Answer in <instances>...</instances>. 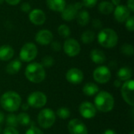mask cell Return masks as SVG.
Wrapping results in <instances>:
<instances>
[{
    "mask_svg": "<svg viewBox=\"0 0 134 134\" xmlns=\"http://www.w3.org/2000/svg\"><path fill=\"white\" fill-rule=\"evenodd\" d=\"M21 97L15 91H7L4 93L0 98V104L2 108L10 113L16 111L21 105Z\"/></svg>",
    "mask_w": 134,
    "mask_h": 134,
    "instance_id": "1",
    "label": "cell"
},
{
    "mask_svg": "<svg viewBox=\"0 0 134 134\" xmlns=\"http://www.w3.org/2000/svg\"><path fill=\"white\" fill-rule=\"evenodd\" d=\"M95 96L93 104L97 110L104 113L112 111L115 107V99L110 93L103 90L98 92Z\"/></svg>",
    "mask_w": 134,
    "mask_h": 134,
    "instance_id": "2",
    "label": "cell"
},
{
    "mask_svg": "<svg viewBox=\"0 0 134 134\" xmlns=\"http://www.w3.org/2000/svg\"><path fill=\"white\" fill-rule=\"evenodd\" d=\"M24 75L26 79L32 83H40L46 78L45 68L38 62H32L27 65Z\"/></svg>",
    "mask_w": 134,
    "mask_h": 134,
    "instance_id": "3",
    "label": "cell"
},
{
    "mask_svg": "<svg viewBox=\"0 0 134 134\" xmlns=\"http://www.w3.org/2000/svg\"><path fill=\"white\" fill-rule=\"evenodd\" d=\"M98 43L104 48L111 49L115 47L119 42L117 32L112 28H104L100 30L97 35Z\"/></svg>",
    "mask_w": 134,
    "mask_h": 134,
    "instance_id": "4",
    "label": "cell"
},
{
    "mask_svg": "<svg viewBox=\"0 0 134 134\" xmlns=\"http://www.w3.org/2000/svg\"><path fill=\"white\" fill-rule=\"evenodd\" d=\"M37 121L40 127L43 129H49L56 122V114L50 108H43L39 111Z\"/></svg>",
    "mask_w": 134,
    "mask_h": 134,
    "instance_id": "5",
    "label": "cell"
},
{
    "mask_svg": "<svg viewBox=\"0 0 134 134\" xmlns=\"http://www.w3.org/2000/svg\"><path fill=\"white\" fill-rule=\"evenodd\" d=\"M37 54L38 49L35 44L33 42H27L21 47L20 50V60L24 62H31L35 59Z\"/></svg>",
    "mask_w": 134,
    "mask_h": 134,
    "instance_id": "6",
    "label": "cell"
},
{
    "mask_svg": "<svg viewBox=\"0 0 134 134\" xmlns=\"http://www.w3.org/2000/svg\"><path fill=\"white\" fill-rule=\"evenodd\" d=\"M27 103L29 107L34 108H42L47 103V97L42 92L35 91L28 95Z\"/></svg>",
    "mask_w": 134,
    "mask_h": 134,
    "instance_id": "7",
    "label": "cell"
},
{
    "mask_svg": "<svg viewBox=\"0 0 134 134\" xmlns=\"http://www.w3.org/2000/svg\"><path fill=\"white\" fill-rule=\"evenodd\" d=\"M121 94L124 101L131 107L134 106V81L130 79L121 86Z\"/></svg>",
    "mask_w": 134,
    "mask_h": 134,
    "instance_id": "8",
    "label": "cell"
},
{
    "mask_svg": "<svg viewBox=\"0 0 134 134\" xmlns=\"http://www.w3.org/2000/svg\"><path fill=\"white\" fill-rule=\"evenodd\" d=\"M93 77L95 82H97V83L106 84L110 81L111 78V73L110 69L107 66L101 65L94 69Z\"/></svg>",
    "mask_w": 134,
    "mask_h": 134,
    "instance_id": "9",
    "label": "cell"
},
{
    "mask_svg": "<svg viewBox=\"0 0 134 134\" xmlns=\"http://www.w3.org/2000/svg\"><path fill=\"white\" fill-rule=\"evenodd\" d=\"M62 47L65 54L70 57H75L78 56L81 51V46L75 38H68L64 41Z\"/></svg>",
    "mask_w": 134,
    "mask_h": 134,
    "instance_id": "10",
    "label": "cell"
},
{
    "mask_svg": "<svg viewBox=\"0 0 134 134\" xmlns=\"http://www.w3.org/2000/svg\"><path fill=\"white\" fill-rule=\"evenodd\" d=\"M70 134H88V129L86 124L78 119H71L68 125Z\"/></svg>",
    "mask_w": 134,
    "mask_h": 134,
    "instance_id": "11",
    "label": "cell"
},
{
    "mask_svg": "<svg viewBox=\"0 0 134 134\" xmlns=\"http://www.w3.org/2000/svg\"><path fill=\"white\" fill-rule=\"evenodd\" d=\"M79 111L82 117L86 119H90L96 116L97 110L93 103L90 101H83L79 105Z\"/></svg>",
    "mask_w": 134,
    "mask_h": 134,
    "instance_id": "12",
    "label": "cell"
},
{
    "mask_svg": "<svg viewBox=\"0 0 134 134\" xmlns=\"http://www.w3.org/2000/svg\"><path fill=\"white\" fill-rule=\"evenodd\" d=\"M66 79L72 85H79L82 82L84 79V74L82 70L77 68H72L67 71Z\"/></svg>",
    "mask_w": 134,
    "mask_h": 134,
    "instance_id": "13",
    "label": "cell"
},
{
    "mask_svg": "<svg viewBox=\"0 0 134 134\" xmlns=\"http://www.w3.org/2000/svg\"><path fill=\"white\" fill-rule=\"evenodd\" d=\"M130 11L125 5L120 4L119 5L115 6L113 11L114 17L116 21L119 23H124L131 15Z\"/></svg>",
    "mask_w": 134,
    "mask_h": 134,
    "instance_id": "14",
    "label": "cell"
},
{
    "mask_svg": "<svg viewBox=\"0 0 134 134\" xmlns=\"http://www.w3.org/2000/svg\"><path fill=\"white\" fill-rule=\"evenodd\" d=\"M29 20L30 21L36 25V26H41L44 24V23L46 20V16L43 10L40 9H31L29 13Z\"/></svg>",
    "mask_w": 134,
    "mask_h": 134,
    "instance_id": "15",
    "label": "cell"
},
{
    "mask_svg": "<svg viewBox=\"0 0 134 134\" xmlns=\"http://www.w3.org/2000/svg\"><path fill=\"white\" fill-rule=\"evenodd\" d=\"M53 39V33L48 29H42L35 35V41L41 46L49 45Z\"/></svg>",
    "mask_w": 134,
    "mask_h": 134,
    "instance_id": "16",
    "label": "cell"
},
{
    "mask_svg": "<svg viewBox=\"0 0 134 134\" xmlns=\"http://www.w3.org/2000/svg\"><path fill=\"white\" fill-rule=\"evenodd\" d=\"M61 13V17L65 21H71L75 19L78 10L75 7L74 4H69L66 5L64 9L60 12Z\"/></svg>",
    "mask_w": 134,
    "mask_h": 134,
    "instance_id": "17",
    "label": "cell"
},
{
    "mask_svg": "<svg viewBox=\"0 0 134 134\" xmlns=\"http://www.w3.org/2000/svg\"><path fill=\"white\" fill-rule=\"evenodd\" d=\"M14 56V49L9 45H2L0 46V60L9 61Z\"/></svg>",
    "mask_w": 134,
    "mask_h": 134,
    "instance_id": "18",
    "label": "cell"
},
{
    "mask_svg": "<svg viewBox=\"0 0 134 134\" xmlns=\"http://www.w3.org/2000/svg\"><path fill=\"white\" fill-rule=\"evenodd\" d=\"M91 60L97 64H103L106 61V55L104 51L99 49H93L90 52Z\"/></svg>",
    "mask_w": 134,
    "mask_h": 134,
    "instance_id": "19",
    "label": "cell"
},
{
    "mask_svg": "<svg viewBox=\"0 0 134 134\" xmlns=\"http://www.w3.org/2000/svg\"><path fill=\"white\" fill-rule=\"evenodd\" d=\"M48 8L55 12H61L66 6L65 0H46V1Z\"/></svg>",
    "mask_w": 134,
    "mask_h": 134,
    "instance_id": "20",
    "label": "cell"
},
{
    "mask_svg": "<svg viewBox=\"0 0 134 134\" xmlns=\"http://www.w3.org/2000/svg\"><path fill=\"white\" fill-rule=\"evenodd\" d=\"M78 24L82 26V27H84V26H86L90 21V15L89 13V12L86 9H80L78 11L77 13V15H76V17H75Z\"/></svg>",
    "mask_w": 134,
    "mask_h": 134,
    "instance_id": "21",
    "label": "cell"
},
{
    "mask_svg": "<svg viewBox=\"0 0 134 134\" xmlns=\"http://www.w3.org/2000/svg\"><path fill=\"white\" fill-rule=\"evenodd\" d=\"M22 64L19 59H15L11 60L5 67V71L9 75H15L17 74L21 69Z\"/></svg>",
    "mask_w": 134,
    "mask_h": 134,
    "instance_id": "22",
    "label": "cell"
},
{
    "mask_svg": "<svg viewBox=\"0 0 134 134\" xmlns=\"http://www.w3.org/2000/svg\"><path fill=\"white\" fill-rule=\"evenodd\" d=\"M132 76H133V71L129 67H122L117 72L118 79H119L122 82H126L131 79Z\"/></svg>",
    "mask_w": 134,
    "mask_h": 134,
    "instance_id": "23",
    "label": "cell"
},
{
    "mask_svg": "<svg viewBox=\"0 0 134 134\" xmlns=\"http://www.w3.org/2000/svg\"><path fill=\"white\" fill-rule=\"evenodd\" d=\"M98 92H99V87L94 82H87L82 87V93L87 97L95 96Z\"/></svg>",
    "mask_w": 134,
    "mask_h": 134,
    "instance_id": "24",
    "label": "cell"
},
{
    "mask_svg": "<svg viewBox=\"0 0 134 134\" xmlns=\"http://www.w3.org/2000/svg\"><path fill=\"white\" fill-rule=\"evenodd\" d=\"M115 6L108 1H102L98 5V10L101 14L109 15L113 13Z\"/></svg>",
    "mask_w": 134,
    "mask_h": 134,
    "instance_id": "25",
    "label": "cell"
},
{
    "mask_svg": "<svg viewBox=\"0 0 134 134\" xmlns=\"http://www.w3.org/2000/svg\"><path fill=\"white\" fill-rule=\"evenodd\" d=\"M95 37H96V34L94 31L90 30H86L84 32H82L81 35V41L84 44H90L94 41Z\"/></svg>",
    "mask_w": 134,
    "mask_h": 134,
    "instance_id": "26",
    "label": "cell"
},
{
    "mask_svg": "<svg viewBox=\"0 0 134 134\" xmlns=\"http://www.w3.org/2000/svg\"><path fill=\"white\" fill-rule=\"evenodd\" d=\"M16 117H17L18 124H20V125L25 126L31 123V118H30L29 115L26 112H21L18 115H16Z\"/></svg>",
    "mask_w": 134,
    "mask_h": 134,
    "instance_id": "27",
    "label": "cell"
},
{
    "mask_svg": "<svg viewBox=\"0 0 134 134\" xmlns=\"http://www.w3.org/2000/svg\"><path fill=\"white\" fill-rule=\"evenodd\" d=\"M55 114H56V116L59 117L61 119H67L70 117L71 111L69 108L66 107H61L57 110V112Z\"/></svg>",
    "mask_w": 134,
    "mask_h": 134,
    "instance_id": "28",
    "label": "cell"
},
{
    "mask_svg": "<svg viewBox=\"0 0 134 134\" xmlns=\"http://www.w3.org/2000/svg\"><path fill=\"white\" fill-rule=\"evenodd\" d=\"M58 34L64 38H68L71 35V29L66 24H60L57 29Z\"/></svg>",
    "mask_w": 134,
    "mask_h": 134,
    "instance_id": "29",
    "label": "cell"
},
{
    "mask_svg": "<svg viewBox=\"0 0 134 134\" xmlns=\"http://www.w3.org/2000/svg\"><path fill=\"white\" fill-rule=\"evenodd\" d=\"M5 123L7 125V126H10V127H17L18 122H17V117L16 115L11 113L9 115H8L5 118Z\"/></svg>",
    "mask_w": 134,
    "mask_h": 134,
    "instance_id": "30",
    "label": "cell"
},
{
    "mask_svg": "<svg viewBox=\"0 0 134 134\" xmlns=\"http://www.w3.org/2000/svg\"><path fill=\"white\" fill-rule=\"evenodd\" d=\"M121 53L127 57H131L133 55L134 50L133 46L131 44H128V43H125L123 44L121 48H120Z\"/></svg>",
    "mask_w": 134,
    "mask_h": 134,
    "instance_id": "31",
    "label": "cell"
},
{
    "mask_svg": "<svg viewBox=\"0 0 134 134\" xmlns=\"http://www.w3.org/2000/svg\"><path fill=\"white\" fill-rule=\"evenodd\" d=\"M54 58L49 55L45 56L42 60V63L41 64L44 67V68H50L54 64Z\"/></svg>",
    "mask_w": 134,
    "mask_h": 134,
    "instance_id": "32",
    "label": "cell"
},
{
    "mask_svg": "<svg viewBox=\"0 0 134 134\" xmlns=\"http://www.w3.org/2000/svg\"><path fill=\"white\" fill-rule=\"evenodd\" d=\"M125 26L126 28L130 31L133 32L134 31V16H130L126 21H125Z\"/></svg>",
    "mask_w": 134,
    "mask_h": 134,
    "instance_id": "33",
    "label": "cell"
},
{
    "mask_svg": "<svg viewBox=\"0 0 134 134\" xmlns=\"http://www.w3.org/2000/svg\"><path fill=\"white\" fill-rule=\"evenodd\" d=\"M97 2L98 0H82L81 2L82 3L83 6L86 8H93L97 5Z\"/></svg>",
    "mask_w": 134,
    "mask_h": 134,
    "instance_id": "34",
    "label": "cell"
},
{
    "mask_svg": "<svg viewBox=\"0 0 134 134\" xmlns=\"http://www.w3.org/2000/svg\"><path fill=\"white\" fill-rule=\"evenodd\" d=\"M25 134H44L43 132L38 129V127L36 126H31L28 130H27V131L25 132Z\"/></svg>",
    "mask_w": 134,
    "mask_h": 134,
    "instance_id": "35",
    "label": "cell"
},
{
    "mask_svg": "<svg viewBox=\"0 0 134 134\" xmlns=\"http://www.w3.org/2000/svg\"><path fill=\"white\" fill-rule=\"evenodd\" d=\"M50 46H51V49L55 51V52H59L61 49H62V46L61 44L57 42V41H53L50 44Z\"/></svg>",
    "mask_w": 134,
    "mask_h": 134,
    "instance_id": "36",
    "label": "cell"
},
{
    "mask_svg": "<svg viewBox=\"0 0 134 134\" xmlns=\"http://www.w3.org/2000/svg\"><path fill=\"white\" fill-rule=\"evenodd\" d=\"M20 9L25 13H29L30 11L31 10V6L28 2H23L20 5Z\"/></svg>",
    "mask_w": 134,
    "mask_h": 134,
    "instance_id": "37",
    "label": "cell"
},
{
    "mask_svg": "<svg viewBox=\"0 0 134 134\" xmlns=\"http://www.w3.org/2000/svg\"><path fill=\"white\" fill-rule=\"evenodd\" d=\"M3 134H20L18 130L14 128V127H10L7 126L3 130Z\"/></svg>",
    "mask_w": 134,
    "mask_h": 134,
    "instance_id": "38",
    "label": "cell"
},
{
    "mask_svg": "<svg viewBox=\"0 0 134 134\" xmlns=\"http://www.w3.org/2000/svg\"><path fill=\"white\" fill-rule=\"evenodd\" d=\"M92 24L95 29H100L102 27V22L99 19H93L92 21Z\"/></svg>",
    "mask_w": 134,
    "mask_h": 134,
    "instance_id": "39",
    "label": "cell"
},
{
    "mask_svg": "<svg viewBox=\"0 0 134 134\" xmlns=\"http://www.w3.org/2000/svg\"><path fill=\"white\" fill-rule=\"evenodd\" d=\"M126 7L131 13L134 12V0H127L126 2Z\"/></svg>",
    "mask_w": 134,
    "mask_h": 134,
    "instance_id": "40",
    "label": "cell"
},
{
    "mask_svg": "<svg viewBox=\"0 0 134 134\" xmlns=\"http://www.w3.org/2000/svg\"><path fill=\"white\" fill-rule=\"evenodd\" d=\"M10 5H16L20 3V0H4Z\"/></svg>",
    "mask_w": 134,
    "mask_h": 134,
    "instance_id": "41",
    "label": "cell"
},
{
    "mask_svg": "<svg viewBox=\"0 0 134 134\" xmlns=\"http://www.w3.org/2000/svg\"><path fill=\"white\" fill-rule=\"evenodd\" d=\"M74 5H75V7L76 8V9H77L78 11L80 10V9H82V7H83V5H82V2H75V3L74 4Z\"/></svg>",
    "mask_w": 134,
    "mask_h": 134,
    "instance_id": "42",
    "label": "cell"
},
{
    "mask_svg": "<svg viewBox=\"0 0 134 134\" xmlns=\"http://www.w3.org/2000/svg\"><path fill=\"white\" fill-rule=\"evenodd\" d=\"M122 81H120L119 79H116L115 82H114V86L115 87H121L122 86Z\"/></svg>",
    "mask_w": 134,
    "mask_h": 134,
    "instance_id": "43",
    "label": "cell"
},
{
    "mask_svg": "<svg viewBox=\"0 0 134 134\" xmlns=\"http://www.w3.org/2000/svg\"><path fill=\"white\" fill-rule=\"evenodd\" d=\"M111 3L114 6H117V5H119L121 4V0H111Z\"/></svg>",
    "mask_w": 134,
    "mask_h": 134,
    "instance_id": "44",
    "label": "cell"
},
{
    "mask_svg": "<svg viewBox=\"0 0 134 134\" xmlns=\"http://www.w3.org/2000/svg\"><path fill=\"white\" fill-rule=\"evenodd\" d=\"M20 107H21V108H22L24 111H27V110H28V108H30V107H29V105L27 104V103H24L23 104H21V105H20Z\"/></svg>",
    "mask_w": 134,
    "mask_h": 134,
    "instance_id": "45",
    "label": "cell"
},
{
    "mask_svg": "<svg viewBox=\"0 0 134 134\" xmlns=\"http://www.w3.org/2000/svg\"><path fill=\"white\" fill-rule=\"evenodd\" d=\"M102 134H117V133L115 131V130H106L104 133Z\"/></svg>",
    "mask_w": 134,
    "mask_h": 134,
    "instance_id": "46",
    "label": "cell"
},
{
    "mask_svg": "<svg viewBox=\"0 0 134 134\" xmlns=\"http://www.w3.org/2000/svg\"><path fill=\"white\" fill-rule=\"evenodd\" d=\"M4 120H5V115L2 112H0V125L3 123Z\"/></svg>",
    "mask_w": 134,
    "mask_h": 134,
    "instance_id": "47",
    "label": "cell"
},
{
    "mask_svg": "<svg viewBox=\"0 0 134 134\" xmlns=\"http://www.w3.org/2000/svg\"><path fill=\"white\" fill-rule=\"evenodd\" d=\"M3 2H4V0H0V5H1V4H2V3H3Z\"/></svg>",
    "mask_w": 134,
    "mask_h": 134,
    "instance_id": "48",
    "label": "cell"
},
{
    "mask_svg": "<svg viewBox=\"0 0 134 134\" xmlns=\"http://www.w3.org/2000/svg\"><path fill=\"white\" fill-rule=\"evenodd\" d=\"M2 132V125H0V133Z\"/></svg>",
    "mask_w": 134,
    "mask_h": 134,
    "instance_id": "49",
    "label": "cell"
},
{
    "mask_svg": "<svg viewBox=\"0 0 134 134\" xmlns=\"http://www.w3.org/2000/svg\"><path fill=\"white\" fill-rule=\"evenodd\" d=\"M130 134H134V131L133 130V131H131V132H130Z\"/></svg>",
    "mask_w": 134,
    "mask_h": 134,
    "instance_id": "50",
    "label": "cell"
}]
</instances>
